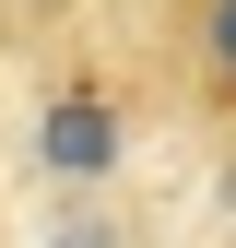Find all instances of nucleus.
Wrapping results in <instances>:
<instances>
[{"label": "nucleus", "mask_w": 236, "mask_h": 248, "mask_svg": "<svg viewBox=\"0 0 236 248\" xmlns=\"http://www.w3.org/2000/svg\"><path fill=\"white\" fill-rule=\"evenodd\" d=\"M106 154H118V118H106L95 95H59V107H47V166H59V177H95Z\"/></svg>", "instance_id": "obj_1"}, {"label": "nucleus", "mask_w": 236, "mask_h": 248, "mask_svg": "<svg viewBox=\"0 0 236 248\" xmlns=\"http://www.w3.org/2000/svg\"><path fill=\"white\" fill-rule=\"evenodd\" d=\"M213 59H224V83H236V0H213Z\"/></svg>", "instance_id": "obj_2"}, {"label": "nucleus", "mask_w": 236, "mask_h": 248, "mask_svg": "<svg viewBox=\"0 0 236 248\" xmlns=\"http://www.w3.org/2000/svg\"><path fill=\"white\" fill-rule=\"evenodd\" d=\"M59 248H106V236H59Z\"/></svg>", "instance_id": "obj_3"}]
</instances>
